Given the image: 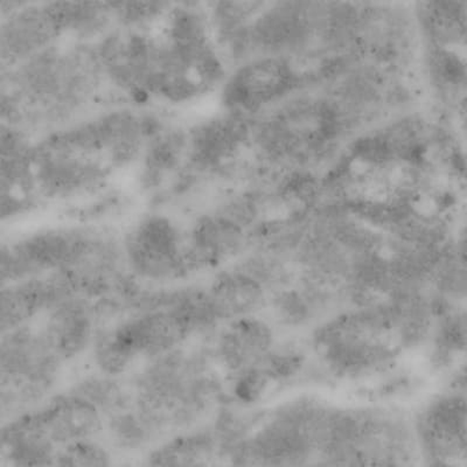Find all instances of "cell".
<instances>
[{
  "label": "cell",
  "instance_id": "29",
  "mask_svg": "<svg viewBox=\"0 0 467 467\" xmlns=\"http://www.w3.org/2000/svg\"><path fill=\"white\" fill-rule=\"evenodd\" d=\"M462 16H464L465 23L467 25V0H460Z\"/></svg>",
  "mask_w": 467,
  "mask_h": 467
},
{
  "label": "cell",
  "instance_id": "9",
  "mask_svg": "<svg viewBox=\"0 0 467 467\" xmlns=\"http://www.w3.org/2000/svg\"><path fill=\"white\" fill-rule=\"evenodd\" d=\"M388 323L374 316H350L328 325L318 336L319 353L337 373L358 375L391 356Z\"/></svg>",
  "mask_w": 467,
  "mask_h": 467
},
{
  "label": "cell",
  "instance_id": "7",
  "mask_svg": "<svg viewBox=\"0 0 467 467\" xmlns=\"http://www.w3.org/2000/svg\"><path fill=\"white\" fill-rule=\"evenodd\" d=\"M128 268L140 281L162 285L189 277L185 232L169 216L150 213L122 237Z\"/></svg>",
  "mask_w": 467,
  "mask_h": 467
},
{
  "label": "cell",
  "instance_id": "15",
  "mask_svg": "<svg viewBox=\"0 0 467 467\" xmlns=\"http://www.w3.org/2000/svg\"><path fill=\"white\" fill-rule=\"evenodd\" d=\"M268 325L254 316L228 321L213 345L212 356L229 378L235 379L260 366L273 352Z\"/></svg>",
  "mask_w": 467,
  "mask_h": 467
},
{
  "label": "cell",
  "instance_id": "13",
  "mask_svg": "<svg viewBox=\"0 0 467 467\" xmlns=\"http://www.w3.org/2000/svg\"><path fill=\"white\" fill-rule=\"evenodd\" d=\"M99 323L89 303L69 296L41 317L37 329L54 356L65 365L93 346Z\"/></svg>",
  "mask_w": 467,
  "mask_h": 467
},
{
  "label": "cell",
  "instance_id": "6",
  "mask_svg": "<svg viewBox=\"0 0 467 467\" xmlns=\"http://www.w3.org/2000/svg\"><path fill=\"white\" fill-rule=\"evenodd\" d=\"M64 364L46 345L37 327L27 325L2 333L0 402L3 420L31 411L57 386Z\"/></svg>",
  "mask_w": 467,
  "mask_h": 467
},
{
  "label": "cell",
  "instance_id": "2",
  "mask_svg": "<svg viewBox=\"0 0 467 467\" xmlns=\"http://www.w3.org/2000/svg\"><path fill=\"white\" fill-rule=\"evenodd\" d=\"M161 122L120 107L33 140L31 168L41 202H80L109 191L117 178L140 165Z\"/></svg>",
  "mask_w": 467,
  "mask_h": 467
},
{
  "label": "cell",
  "instance_id": "22",
  "mask_svg": "<svg viewBox=\"0 0 467 467\" xmlns=\"http://www.w3.org/2000/svg\"><path fill=\"white\" fill-rule=\"evenodd\" d=\"M108 417V429L112 441L127 451L141 450L162 436L156 424L144 415L135 404L112 412Z\"/></svg>",
  "mask_w": 467,
  "mask_h": 467
},
{
  "label": "cell",
  "instance_id": "16",
  "mask_svg": "<svg viewBox=\"0 0 467 467\" xmlns=\"http://www.w3.org/2000/svg\"><path fill=\"white\" fill-rule=\"evenodd\" d=\"M70 292L57 273L2 285V333L31 325Z\"/></svg>",
  "mask_w": 467,
  "mask_h": 467
},
{
  "label": "cell",
  "instance_id": "14",
  "mask_svg": "<svg viewBox=\"0 0 467 467\" xmlns=\"http://www.w3.org/2000/svg\"><path fill=\"white\" fill-rule=\"evenodd\" d=\"M244 228L216 211L198 216L185 232L191 274L219 268L244 250Z\"/></svg>",
  "mask_w": 467,
  "mask_h": 467
},
{
  "label": "cell",
  "instance_id": "10",
  "mask_svg": "<svg viewBox=\"0 0 467 467\" xmlns=\"http://www.w3.org/2000/svg\"><path fill=\"white\" fill-rule=\"evenodd\" d=\"M2 68L19 64L44 49L68 39L52 2L20 8L2 16Z\"/></svg>",
  "mask_w": 467,
  "mask_h": 467
},
{
  "label": "cell",
  "instance_id": "5",
  "mask_svg": "<svg viewBox=\"0 0 467 467\" xmlns=\"http://www.w3.org/2000/svg\"><path fill=\"white\" fill-rule=\"evenodd\" d=\"M190 340L178 317L161 306L128 312L99 327L91 348L99 372L119 378L137 362L182 348Z\"/></svg>",
  "mask_w": 467,
  "mask_h": 467
},
{
  "label": "cell",
  "instance_id": "27",
  "mask_svg": "<svg viewBox=\"0 0 467 467\" xmlns=\"http://www.w3.org/2000/svg\"><path fill=\"white\" fill-rule=\"evenodd\" d=\"M52 0H0L2 3V16L11 14V12L20 10V8L45 4Z\"/></svg>",
  "mask_w": 467,
  "mask_h": 467
},
{
  "label": "cell",
  "instance_id": "1",
  "mask_svg": "<svg viewBox=\"0 0 467 467\" xmlns=\"http://www.w3.org/2000/svg\"><path fill=\"white\" fill-rule=\"evenodd\" d=\"M96 46L116 96L139 106H187L227 78L203 5L174 4L151 24L112 28Z\"/></svg>",
  "mask_w": 467,
  "mask_h": 467
},
{
  "label": "cell",
  "instance_id": "21",
  "mask_svg": "<svg viewBox=\"0 0 467 467\" xmlns=\"http://www.w3.org/2000/svg\"><path fill=\"white\" fill-rule=\"evenodd\" d=\"M151 466H206L223 460L221 441L214 427L183 431L149 453Z\"/></svg>",
  "mask_w": 467,
  "mask_h": 467
},
{
  "label": "cell",
  "instance_id": "19",
  "mask_svg": "<svg viewBox=\"0 0 467 467\" xmlns=\"http://www.w3.org/2000/svg\"><path fill=\"white\" fill-rule=\"evenodd\" d=\"M57 446L41 427L35 410L8 420L2 429L0 458L10 466H54Z\"/></svg>",
  "mask_w": 467,
  "mask_h": 467
},
{
  "label": "cell",
  "instance_id": "12",
  "mask_svg": "<svg viewBox=\"0 0 467 467\" xmlns=\"http://www.w3.org/2000/svg\"><path fill=\"white\" fill-rule=\"evenodd\" d=\"M33 139L2 124V219L4 223L31 214L44 204L31 168Z\"/></svg>",
  "mask_w": 467,
  "mask_h": 467
},
{
  "label": "cell",
  "instance_id": "28",
  "mask_svg": "<svg viewBox=\"0 0 467 467\" xmlns=\"http://www.w3.org/2000/svg\"><path fill=\"white\" fill-rule=\"evenodd\" d=\"M172 4H182V5H203L207 0H170Z\"/></svg>",
  "mask_w": 467,
  "mask_h": 467
},
{
  "label": "cell",
  "instance_id": "11",
  "mask_svg": "<svg viewBox=\"0 0 467 467\" xmlns=\"http://www.w3.org/2000/svg\"><path fill=\"white\" fill-rule=\"evenodd\" d=\"M290 86V70L281 60L258 57L227 75L221 86V102L227 112L245 116L268 106Z\"/></svg>",
  "mask_w": 467,
  "mask_h": 467
},
{
  "label": "cell",
  "instance_id": "24",
  "mask_svg": "<svg viewBox=\"0 0 467 467\" xmlns=\"http://www.w3.org/2000/svg\"><path fill=\"white\" fill-rule=\"evenodd\" d=\"M68 393L93 404L103 416H109L132 401L131 388L125 387L119 377L103 372L82 378Z\"/></svg>",
  "mask_w": 467,
  "mask_h": 467
},
{
  "label": "cell",
  "instance_id": "17",
  "mask_svg": "<svg viewBox=\"0 0 467 467\" xmlns=\"http://www.w3.org/2000/svg\"><path fill=\"white\" fill-rule=\"evenodd\" d=\"M422 438L440 460L467 456V401L462 395L441 398L420 420Z\"/></svg>",
  "mask_w": 467,
  "mask_h": 467
},
{
  "label": "cell",
  "instance_id": "4",
  "mask_svg": "<svg viewBox=\"0 0 467 467\" xmlns=\"http://www.w3.org/2000/svg\"><path fill=\"white\" fill-rule=\"evenodd\" d=\"M211 354L178 348L145 361L131 385L132 403L162 435L189 431L206 419L223 399Z\"/></svg>",
  "mask_w": 467,
  "mask_h": 467
},
{
  "label": "cell",
  "instance_id": "8",
  "mask_svg": "<svg viewBox=\"0 0 467 467\" xmlns=\"http://www.w3.org/2000/svg\"><path fill=\"white\" fill-rule=\"evenodd\" d=\"M94 224L41 229L4 244L0 258L2 285L44 276L77 260L93 233Z\"/></svg>",
  "mask_w": 467,
  "mask_h": 467
},
{
  "label": "cell",
  "instance_id": "25",
  "mask_svg": "<svg viewBox=\"0 0 467 467\" xmlns=\"http://www.w3.org/2000/svg\"><path fill=\"white\" fill-rule=\"evenodd\" d=\"M115 27H136L161 18L174 4L170 0H108Z\"/></svg>",
  "mask_w": 467,
  "mask_h": 467
},
{
  "label": "cell",
  "instance_id": "20",
  "mask_svg": "<svg viewBox=\"0 0 467 467\" xmlns=\"http://www.w3.org/2000/svg\"><path fill=\"white\" fill-rule=\"evenodd\" d=\"M207 290L223 323L254 316L265 299V287L236 266L216 275Z\"/></svg>",
  "mask_w": 467,
  "mask_h": 467
},
{
  "label": "cell",
  "instance_id": "26",
  "mask_svg": "<svg viewBox=\"0 0 467 467\" xmlns=\"http://www.w3.org/2000/svg\"><path fill=\"white\" fill-rule=\"evenodd\" d=\"M110 453L101 444L87 438L65 444L57 449L54 466H109Z\"/></svg>",
  "mask_w": 467,
  "mask_h": 467
},
{
  "label": "cell",
  "instance_id": "3",
  "mask_svg": "<svg viewBox=\"0 0 467 467\" xmlns=\"http://www.w3.org/2000/svg\"><path fill=\"white\" fill-rule=\"evenodd\" d=\"M115 96L96 41L62 40L2 68L3 124L32 139L99 112Z\"/></svg>",
  "mask_w": 467,
  "mask_h": 467
},
{
  "label": "cell",
  "instance_id": "23",
  "mask_svg": "<svg viewBox=\"0 0 467 467\" xmlns=\"http://www.w3.org/2000/svg\"><path fill=\"white\" fill-rule=\"evenodd\" d=\"M419 14L437 40L467 46V25L460 0H420Z\"/></svg>",
  "mask_w": 467,
  "mask_h": 467
},
{
  "label": "cell",
  "instance_id": "18",
  "mask_svg": "<svg viewBox=\"0 0 467 467\" xmlns=\"http://www.w3.org/2000/svg\"><path fill=\"white\" fill-rule=\"evenodd\" d=\"M35 412L41 427L57 448L93 438L101 428L103 417L93 404L68 391L48 400L43 407L35 409Z\"/></svg>",
  "mask_w": 467,
  "mask_h": 467
}]
</instances>
